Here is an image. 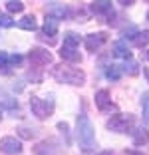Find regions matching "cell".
Masks as SVG:
<instances>
[{
	"mask_svg": "<svg viewBox=\"0 0 149 155\" xmlns=\"http://www.w3.org/2000/svg\"><path fill=\"white\" fill-rule=\"evenodd\" d=\"M76 127H78V139H80V145L84 149H94L95 145V131H94V125H91L90 117L86 114H80L78 115V121H76Z\"/></svg>",
	"mask_w": 149,
	"mask_h": 155,
	"instance_id": "obj_1",
	"label": "cell"
},
{
	"mask_svg": "<svg viewBox=\"0 0 149 155\" xmlns=\"http://www.w3.org/2000/svg\"><path fill=\"white\" fill-rule=\"evenodd\" d=\"M52 76L60 84H70V86H81L86 82V74L80 68H70V66H56L52 70Z\"/></svg>",
	"mask_w": 149,
	"mask_h": 155,
	"instance_id": "obj_2",
	"label": "cell"
},
{
	"mask_svg": "<svg viewBox=\"0 0 149 155\" xmlns=\"http://www.w3.org/2000/svg\"><path fill=\"white\" fill-rule=\"evenodd\" d=\"M30 110L38 119H46L54 111V100H42L38 96H32L30 97Z\"/></svg>",
	"mask_w": 149,
	"mask_h": 155,
	"instance_id": "obj_3",
	"label": "cell"
},
{
	"mask_svg": "<svg viewBox=\"0 0 149 155\" xmlns=\"http://www.w3.org/2000/svg\"><path fill=\"white\" fill-rule=\"evenodd\" d=\"M131 127H133V115L129 114H118L108 121V129L115 133H127Z\"/></svg>",
	"mask_w": 149,
	"mask_h": 155,
	"instance_id": "obj_4",
	"label": "cell"
},
{
	"mask_svg": "<svg viewBox=\"0 0 149 155\" xmlns=\"http://www.w3.org/2000/svg\"><path fill=\"white\" fill-rule=\"evenodd\" d=\"M0 151L6 155H20L22 153V143L16 137H2L0 139Z\"/></svg>",
	"mask_w": 149,
	"mask_h": 155,
	"instance_id": "obj_5",
	"label": "cell"
},
{
	"mask_svg": "<svg viewBox=\"0 0 149 155\" xmlns=\"http://www.w3.org/2000/svg\"><path fill=\"white\" fill-rule=\"evenodd\" d=\"M28 58H30V62L34 66H48L50 62H52V54H50L48 50H44V48H34V50H30Z\"/></svg>",
	"mask_w": 149,
	"mask_h": 155,
	"instance_id": "obj_6",
	"label": "cell"
},
{
	"mask_svg": "<svg viewBox=\"0 0 149 155\" xmlns=\"http://www.w3.org/2000/svg\"><path fill=\"white\" fill-rule=\"evenodd\" d=\"M105 40H108V34L105 32L90 34V36H86V48L90 52H95V50H99V48L105 44Z\"/></svg>",
	"mask_w": 149,
	"mask_h": 155,
	"instance_id": "obj_7",
	"label": "cell"
},
{
	"mask_svg": "<svg viewBox=\"0 0 149 155\" xmlns=\"http://www.w3.org/2000/svg\"><path fill=\"white\" fill-rule=\"evenodd\" d=\"M91 12L94 14H113L111 0H94L91 2Z\"/></svg>",
	"mask_w": 149,
	"mask_h": 155,
	"instance_id": "obj_8",
	"label": "cell"
},
{
	"mask_svg": "<svg viewBox=\"0 0 149 155\" xmlns=\"http://www.w3.org/2000/svg\"><path fill=\"white\" fill-rule=\"evenodd\" d=\"M42 32H44V36H56L58 34V18H54V16H46L44 20V28H42Z\"/></svg>",
	"mask_w": 149,
	"mask_h": 155,
	"instance_id": "obj_9",
	"label": "cell"
},
{
	"mask_svg": "<svg viewBox=\"0 0 149 155\" xmlns=\"http://www.w3.org/2000/svg\"><path fill=\"white\" fill-rule=\"evenodd\" d=\"M113 56L115 58H121V60H131V50L127 48V44L123 40H119V42L113 44Z\"/></svg>",
	"mask_w": 149,
	"mask_h": 155,
	"instance_id": "obj_10",
	"label": "cell"
},
{
	"mask_svg": "<svg viewBox=\"0 0 149 155\" xmlns=\"http://www.w3.org/2000/svg\"><path fill=\"white\" fill-rule=\"evenodd\" d=\"M60 56H62L66 62H81V56L80 52L76 50V48H68V46H62V52H60Z\"/></svg>",
	"mask_w": 149,
	"mask_h": 155,
	"instance_id": "obj_11",
	"label": "cell"
},
{
	"mask_svg": "<svg viewBox=\"0 0 149 155\" xmlns=\"http://www.w3.org/2000/svg\"><path fill=\"white\" fill-rule=\"evenodd\" d=\"M109 104H111V100H109V91L108 90H99L98 94H95V105H98L99 110H108Z\"/></svg>",
	"mask_w": 149,
	"mask_h": 155,
	"instance_id": "obj_12",
	"label": "cell"
},
{
	"mask_svg": "<svg viewBox=\"0 0 149 155\" xmlns=\"http://www.w3.org/2000/svg\"><path fill=\"white\" fill-rule=\"evenodd\" d=\"M131 40H133V44H135L137 48H145V46H149V30L135 32V36H131Z\"/></svg>",
	"mask_w": 149,
	"mask_h": 155,
	"instance_id": "obj_13",
	"label": "cell"
},
{
	"mask_svg": "<svg viewBox=\"0 0 149 155\" xmlns=\"http://www.w3.org/2000/svg\"><path fill=\"white\" fill-rule=\"evenodd\" d=\"M56 143H48V141H42V143H38L36 147H34V153L36 155H50V153H54L58 147H54Z\"/></svg>",
	"mask_w": 149,
	"mask_h": 155,
	"instance_id": "obj_14",
	"label": "cell"
},
{
	"mask_svg": "<svg viewBox=\"0 0 149 155\" xmlns=\"http://www.w3.org/2000/svg\"><path fill=\"white\" fill-rule=\"evenodd\" d=\"M48 14L50 16H54V18H58V20H62V18H66V16H68V8H66V6H60V4H52L48 8Z\"/></svg>",
	"mask_w": 149,
	"mask_h": 155,
	"instance_id": "obj_15",
	"label": "cell"
},
{
	"mask_svg": "<svg viewBox=\"0 0 149 155\" xmlns=\"http://www.w3.org/2000/svg\"><path fill=\"white\" fill-rule=\"evenodd\" d=\"M18 26L22 28V30H36L38 22H36V18L30 14V16H24L22 20H18Z\"/></svg>",
	"mask_w": 149,
	"mask_h": 155,
	"instance_id": "obj_16",
	"label": "cell"
},
{
	"mask_svg": "<svg viewBox=\"0 0 149 155\" xmlns=\"http://www.w3.org/2000/svg\"><path fill=\"white\" fill-rule=\"evenodd\" d=\"M133 141H135V145H143V143L149 141V131L147 129H135L133 131Z\"/></svg>",
	"mask_w": 149,
	"mask_h": 155,
	"instance_id": "obj_17",
	"label": "cell"
},
{
	"mask_svg": "<svg viewBox=\"0 0 149 155\" xmlns=\"http://www.w3.org/2000/svg\"><path fill=\"white\" fill-rule=\"evenodd\" d=\"M64 46H68V48H78L80 46V36L74 32H68L64 36Z\"/></svg>",
	"mask_w": 149,
	"mask_h": 155,
	"instance_id": "obj_18",
	"label": "cell"
},
{
	"mask_svg": "<svg viewBox=\"0 0 149 155\" xmlns=\"http://www.w3.org/2000/svg\"><path fill=\"white\" fill-rule=\"evenodd\" d=\"M105 78L108 80H119L121 78V70H119V66H108V70H105Z\"/></svg>",
	"mask_w": 149,
	"mask_h": 155,
	"instance_id": "obj_19",
	"label": "cell"
},
{
	"mask_svg": "<svg viewBox=\"0 0 149 155\" xmlns=\"http://www.w3.org/2000/svg\"><path fill=\"white\" fill-rule=\"evenodd\" d=\"M6 8H8V12L18 14V12H22V10H24V4H22V2H18V0H10L8 4H6Z\"/></svg>",
	"mask_w": 149,
	"mask_h": 155,
	"instance_id": "obj_20",
	"label": "cell"
},
{
	"mask_svg": "<svg viewBox=\"0 0 149 155\" xmlns=\"http://www.w3.org/2000/svg\"><path fill=\"white\" fill-rule=\"evenodd\" d=\"M141 105H143V117L147 119V123H149V94H143Z\"/></svg>",
	"mask_w": 149,
	"mask_h": 155,
	"instance_id": "obj_21",
	"label": "cell"
},
{
	"mask_svg": "<svg viewBox=\"0 0 149 155\" xmlns=\"http://www.w3.org/2000/svg\"><path fill=\"white\" fill-rule=\"evenodd\" d=\"M0 68H10V56L6 52H0Z\"/></svg>",
	"mask_w": 149,
	"mask_h": 155,
	"instance_id": "obj_22",
	"label": "cell"
},
{
	"mask_svg": "<svg viewBox=\"0 0 149 155\" xmlns=\"http://www.w3.org/2000/svg\"><path fill=\"white\" fill-rule=\"evenodd\" d=\"M0 26L12 28V26H14V22H12V18H10V16H4V14H2V16H0Z\"/></svg>",
	"mask_w": 149,
	"mask_h": 155,
	"instance_id": "obj_23",
	"label": "cell"
},
{
	"mask_svg": "<svg viewBox=\"0 0 149 155\" xmlns=\"http://www.w3.org/2000/svg\"><path fill=\"white\" fill-rule=\"evenodd\" d=\"M18 131H20V135H22L24 139H30V137H34V133H36L34 129H28V127H22V129H18Z\"/></svg>",
	"mask_w": 149,
	"mask_h": 155,
	"instance_id": "obj_24",
	"label": "cell"
},
{
	"mask_svg": "<svg viewBox=\"0 0 149 155\" xmlns=\"http://www.w3.org/2000/svg\"><path fill=\"white\" fill-rule=\"evenodd\" d=\"M58 129L64 133V135H66V143H70V135H68L70 129H68V123H58Z\"/></svg>",
	"mask_w": 149,
	"mask_h": 155,
	"instance_id": "obj_25",
	"label": "cell"
},
{
	"mask_svg": "<svg viewBox=\"0 0 149 155\" xmlns=\"http://www.w3.org/2000/svg\"><path fill=\"white\" fill-rule=\"evenodd\" d=\"M118 2H119V4H123V6H131L135 0H118Z\"/></svg>",
	"mask_w": 149,
	"mask_h": 155,
	"instance_id": "obj_26",
	"label": "cell"
},
{
	"mask_svg": "<svg viewBox=\"0 0 149 155\" xmlns=\"http://www.w3.org/2000/svg\"><path fill=\"white\" fill-rule=\"evenodd\" d=\"M127 155H145V153H139V151H129Z\"/></svg>",
	"mask_w": 149,
	"mask_h": 155,
	"instance_id": "obj_27",
	"label": "cell"
},
{
	"mask_svg": "<svg viewBox=\"0 0 149 155\" xmlns=\"http://www.w3.org/2000/svg\"><path fill=\"white\" fill-rule=\"evenodd\" d=\"M98 155H113L111 151H101V153H98Z\"/></svg>",
	"mask_w": 149,
	"mask_h": 155,
	"instance_id": "obj_28",
	"label": "cell"
},
{
	"mask_svg": "<svg viewBox=\"0 0 149 155\" xmlns=\"http://www.w3.org/2000/svg\"><path fill=\"white\" fill-rule=\"evenodd\" d=\"M145 78H147V82H149V68L145 70Z\"/></svg>",
	"mask_w": 149,
	"mask_h": 155,
	"instance_id": "obj_29",
	"label": "cell"
},
{
	"mask_svg": "<svg viewBox=\"0 0 149 155\" xmlns=\"http://www.w3.org/2000/svg\"><path fill=\"white\" fill-rule=\"evenodd\" d=\"M145 60H147V62H149V50L145 52Z\"/></svg>",
	"mask_w": 149,
	"mask_h": 155,
	"instance_id": "obj_30",
	"label": "cell"
},
{
	"mask_svg": "<svg viewBox=\"0 0 149 155\" xmlns=\"http://www.w3.org/2000/svg\"><path fill=\"white\" fill-rule=\"evenodd\" d=\"M0 111H2V105H0Z\"/></svg>",
	"mask_w": 149,
	"mask_h": 155,
	"instance_id": "obj_31",
	"label": "cell"
},
{
	"mask_svg": "<svg viewBox=\"0 0 149 155\" xmlns=\"http://www.w3.org/2000/svg\"><path fill=\"white\" fill-rule=\"evenodd\" d=\"M147 18H149V12H147Z\"/></svg>",
	"mask_w": 149,
	"mask_h": 155,
	"instance_id": "obj_32",
	"label": "cell"
},
{
	"mask_svg": "<svg viewBox=\"0 0 149 155\" xmlns=\"http://www.w3.org/2000/svg\"><path fill=\"white\" fill-rule=\"evenodd\" d=\"M147 2H149V0H147Z\"/></svg>",
	"mask_w": 149,
	"mask_h": 155,
	"instance_id": "obj_33",
	"label": "cell"
}]
</instances>
